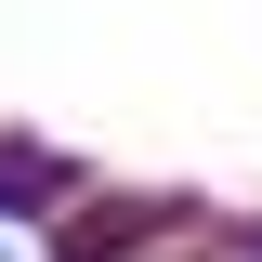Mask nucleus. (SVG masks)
<instances>
[{"label": "nucleus", "mask_w": 262, "mask_h": 262, "mask_svg": "<svg viewBox=\"0 0 262 262\" xmlns=\"http://www.w3.org/2000/svg\"><path fill=\"white\" fill-rule=\"evenodd\" d=\"M0 196H13V210H39V196H53V170H39L27 144H0Z\"/></svg>", "instance_id": "f257e3e1"}]
</instances>
